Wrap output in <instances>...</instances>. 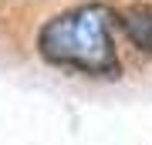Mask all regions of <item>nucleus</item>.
<instances>
[{
  "mask_svg": "<svg viewBox=\"0 0 152 145\" xmlns=\"http://www.w3.org/2000/svg\"><path fill=\"white\" fill-rule=\"evenodd\" d=\"M118 14L105 4H78L54 14L37 34V51L51 64L81 71L95 78H112L122 71L112 27Z\"/></svg>",
  "mask_w": 152,
  "mask_h": 145,
  "instance_id": "f257e3e1",
  "label": "nucleus"
},
{
  "mask_svg": "<svg viewBox=\"0 0 152 145\" xmlns=\"http://www.w3.org/2000/svg\"><path fill=\"white\" fill-rule=\"evenodd\" d=\"M118 27L139 51L152 54V4H132L118 10Z\"/></svg>",
  "mask_w": 152,
  "mask_h": 145,
  "instance_id": "f03ea898",
  "label": "nucleus"
}]
</instances>
